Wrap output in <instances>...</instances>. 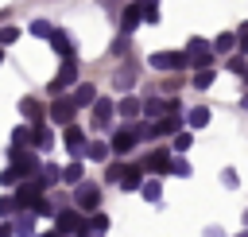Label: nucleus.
I'll return each instance as SVG.
<instances>
[{"label":"nucleus","instance_id":"nucleus-9","mask_svg":"<svg viewBox=\"0 0 248 237\" xmlns=\"http://www.w3.org/2000/svg\"><path fill=\"white\" fill-rule=\"evenodd\" d=\"M105 229H108V218H105V214H97L93 221H81L78 237H105Z\"/></svg>","mask_w":248,"mask_h":237},{"label":"nucleus","instance_id":"nucleus-24","mask_svg":"<svg viewBox=\"0 0 248 237\" xmlns=\"http://www.w3.org/2000/svg\"><path fill=\"white\" fill-rule=\"evenodd\" d=\"M89 101H97V93H93V85H78V93H74V105L81 109V105H89Z\"/></svg>","mask_w":248,"mask_h":237},{"label":"nucleus","instance_id":"nucleus-21","mask_svg":"<svg viewBox=\"0 0 248 237\" xmlns=\"http://www.w3.org/2000/svg\"><path fill=\"white\" fill-rule=\"evenodd\" d=\"M27 140H35V128H31V124H19V128L12 132V148H23Z\"/></svg>","mask_w":248,"mask_h":237},{"label":"nucleus","instance_id":"nucleus-10","mask_svg":"<svg viewBox=\"0 0 248 237\" xmlns=\"http://www.w3.org/2000/svg\"><path fill=\"white\" fill-rule=\"evenodd\" d=\"M97 202H101V190L89 186V183H81V186H78V206H81V210H93Z\"/></svg>","mask_w":248,"mask_h":237},{"label":"nucleus","instance_id":"nucleus-26","mask_svg":"<svg viewBox=\"0 0 248 237\" xmlns=\"http://www.w3.org/2000/svg\"><path fill=\"white\" fill-rule=\"evenodd\" d=\"M140 190H143V198H147V202H159V198H163V186H159L155 179H147V183H143Z\"/></svg>","mask_w":248,"mask_h":237},{"label":"nucleus","instance_id":"nucleus-36","mask_svg":"<svg viewBox=\"0 0 248 237\" xmlns=\"http://www.w3.org/2000/svg\"><path fill=\"white\" fill-rule=\"evenodd\" d=\"M170 171H174V175H182V179H190V163H186V159H174V163H170Z\"/></svg>","mask_w":248,"mask_h":237},{"label":"nucleus","instance_id":"nucleus-19","mask_svg":"<svg viewBox=\"0 0 248 237\" xmlns=\"http://www.w3.org/2000/svg\"><path fill=\"white\" fill-rule=\"evenodd\" d=\"M159 113H170V101H159V97H147V101H143V117H159Z\"/></svg>","mask_w":248,"mask_h":237},{"label":"nucleus","instance_id":"nucleus-27","mask_svg":"<svg viewBox=\"0 0 248 237\" xmlns=\"http://www.w3.org/2000/svg\"><path fill=\"white\" fill-rule=\"evenodd\" d=\"M140 19H143V8H136V4H132V8L124 12V31H132V27L140 23Z\"/></svg>","mask_w":248,"mask_h":237},{"label":"nucleus","instance_id":"nucleus-8","mask_svg":"<svg viewBox=\"0 0 248 237\" xmlns=\"http://www.w3.org/2000/svg\"><path fill=\"white\" fill-rule=\"evenodd\" d=\"M136 140H140V136H136V128L116 132V136H112V152H116V155H124V152H132V148H136Z\"/></svg>","mask_w":248,"mask_h":237},{"label":"nucleus","instance_id":"nucleus-47","mask_svg":"<svg viewBox=\"0 0 248 237\" xmlns=\"http://www.w3.org/2000/svg\"><path fill=\"white\" fill-rule=\"evenodd\" d=\"M240 237H248V229H244V233H240Z\"/></svg>","mask_w":248,"mask_h":237},{"label":"nucleus","instance_id":"nucleus-20","mask_svg":"<svg viewBox=\"0 0 248 237\" xmlns=\"http://www.w3.org/2000/svg\"><path fill=\"white\" fill-rule=\"evenodd\" d=\"M108 152H112L108 144H97V140H93V144H85V152H81V159H97V163H101V159H105Z\"/></svg>","mask_w":248,"mask_h":237},{"label":"nucleus","instance_id":"nucleus-29","mask_svg":"<svg viewBox=\"0 0 248 237\" xmlns=\"http://www.w3.org/2000/svg\"><path fill=\"white\" fill-rule=\"evenodd\" d=\"M31 35H39V39H50V35H54V27H50L46 19H35V23H31Z\"/></svg>","mask_w":248,"mask_h":237},{"label":"nucleus","instance_id":"nucleus-39","mask_svg":"<svg viewBox=\"0 0 248 237\" xmlns=\"http://www.w3.org/2000/svg\"><path fill=\"white\" fill-rule=\"evenodd\" d=\"M16 179H19V171H16V167H8V171H4V175H0V183H4V186H12V183H16Z\"/></svg>","mask_w":248,"mask_h":237},{"label":"nucleus","instance_id":"nucleus-46","mask_svg":"<svg viewBox=\"0 0 248 237\" xmlns=\"http://www.w3.org/2000/svg\"><path fill=\"white\" fill-rule=\"evenodd\" d=\"M244 109H248V93H244Z\"/></svg>","mask_w":248,"mask_h":237},{"label":"nucleus","instance_id":"nucleus-40","mask_svg":"<svg viewBox=\"0 0 248 237\" xmlns=\"http://www.w3.org/2000/svg\"><path fill=\"white\" fill-rule=\"evenodd\" d=\"M236 43L248 51V23H240V31H236Z\"/></svg>","mask_w":248,"mask_h":237},{"label":"nucleus","instance_id":"nucleus-34","mask_svg":"<svg viewBox=\"0 0 248 237\" xmlns=\"http://www.w3.org/2000/svg\"><path fill=\"white\" fill-rule=\"evenodd\" d=\"M16 39H19V27H0V47H8Z\"/></svg>","mask_w":248,"mask_h":237},{"label":"nucleus","instance_id":"nucleus-13","mask_svg":"<svg viewBox=\"0 0 248 237\" xmlns=\"http://www.w3.org/2000/svg\"><path fill=\"white\" fill-rule=\"evenodd\" d=\"M19 113H23L27 120H35V124L43 120V105H39L35 97H23V101H19Z\"/></svg>","mask_w":248,"mask_h":237},{"label":"nucleus","instance_id":"nucleus-12","mask_svg":"<svg viewBox=\"0 0 248 237\" xmlns=\"http://www.w3.org/2000/svg\"><path fill=\"white\" fill-rule=\"evenodd\" d=\"M170 163H174V159H170V152H155V155H147V159H143V167H147V171H170Z\"/></svg>","mask_w":248,"mask_h":237},{"label":"nucleus","instance_id":"nucleus-48","mask_svg":"<svg viewBox=\"0 0 248 237\" xmlns=\"http://www.w3.org/2000/svg\"><path fill=\"white\" fill-rule=\"evenodd\" d=\"M244 82H248V74H244Z\"/></svg>","mask_w":248,"mask_h":237},{"label":"nucleus","instance_id":"nucleus-38","mask_svg":"<svg viewBox=\"0 0 248 237\" xmlns=\"http://www.w3.org/2000/svg\"><path fill=\"white\" fill-rule=\"evenodd\" d=\"M143 19H147V23H159V8H155V4H143Z\"/></svg>","mask_w":248,"mask_h":237},{"label":"nucleus","instance_id":"nucleus-43","mask_svg":"<svg viewBox=\"0 0 248 237\" xmlns=\"http://www.w3.org/2000/svg\"><path fill=\"white\" fill-rule=\"evenodd\" d=\"M244 229H248V210H244Z\"/></svg>","mask_w":248,"mask_h":237},{"label":"nucleus","instance_id":"nucleus-14","mask_svg":"<svg viewBox=\"0 0 248 237\" xmlns=\"http://www.w3.org/2000/svg\"><path fill=\"white\" fill-rule=\"evenodd\" d=\"M116 113H120V117H128V120H136V117L143 113V105H140L136 97H120V105H116Z\"/></svg>","mask_w":248,"mask_h":237},{"label":"nucleus","instance_id":"nucleus-32","mask_svg":"<svg viewBox=\"0 0 248 237\" xmlns=\"http://www.w3.org/2000/svg\"><path fill=\"white\" fill-rule=\"evenodd\" d=\"M194 85H198V89L213 85V70H198V74H194Z\"/></svg>","mask_w":248,"mask_h":237},{"label":"nucleus","instance_id":"nucleus-41","mask_svg":"<svg viewBox=\"0 0 248 237\" xmlns=\"http://www.w3.org/2000/svg\"><path fill=\"white\" fill-rule=\"evenodd\" d=\"M221 179H225V186H236V171H232V167H225V175H221Z\"/></svg>","mask_w":248,"mask_h":237},{"label":"nucleus","instance_id":"nucleus-3","mask_svg":"<svg viewBox=\"0 0 248 237\" xmlns=\"http://www.w3.org/2000/svg\"><path fill=\"white\" fill-rule=\"evenodd\" d=\"M209 43L205 39H190V47H186V58H190V66H198V70H205V62H209Z\"/></svg>","mask_w":248,"mask_h":237},{"label":"nucleus","instance_id":"nucleus-5","mask_svg":"<svg viewBox=\"0 0 248 237\" xmlns=\"http://www.w3.org/2000/svg\"><path fill=\"white\" fill-rule=\"evenodd\" d=\"M81 229V218H78V210H62L58 218H54V233L62 237V233H78Z\"/></svg>","mask_w":248,"mask_h":237},{"label":"nucleus","instance_id":"nucleus-23","mask_svg":"<svg viewBox=\"0 0 248 237\" xmlns=\"http://www.w3.org/2000/svg\"><path fill=\"white\" fill-rule=\"evenodd\" d=\"M50 43H54V51H58V54H66V58H74V51H70V39H66L62 31H54V35H50Z\"/></svg>","mask_w":248,"mask_h":237},{"label":"nucleus","instance_id":"nucleus-25","mask_svg":"<svg viewBox=\"0 0 248 237\" xmlns=\"http://www.w3.org/2000/svg\"><path fill=\"white\" fill-rule=\"evenodd\" d=\"M120 186H124V190H140V186H143V183H140V167H128V171H124V183H120Z\"/></svg>","mask_w":248,"mask_h":237},{"label":"nucleus","instance_id":"nucleus-37","mask_svg":"<svg viewBox=\"0 0 248 237\" xmlns=\"http://www.w3.org/2000/svg\"><path fill=\"white\" fill-rule=\"evenodd\" d=\"M124 171H128L124 163H112V167H108V183H120V179H124Z\"/></svg>","mask_w":248,"mask_h":237},{"label":"nucleus","instance_id":"nucleus-11","mask_svg":"<svg viewBox=\"0 0 248 237\" xmlns=\"http://www.w3.org/2000/svg\"><path fill=\"white\" fill-rule=\"evenodd\" d=\"M66 148H70L74 155H81V152H85V132H81L78 124H70V128H66Z\"/></svg>","mask_w":248,"mask_h":237},{"label":"nucleus","instance_id":"nucleus-33","mask_svg":"<svg viewBox=\"0 0 248 237\" xmlns=\"http://www.w3.org/2000/svg\"><path fill=\"white\" fill-rule=\"evenodd\" d=\"M35 144H39V148H50V128L35 124Z\"/></svg>","mask_w":248,"mask_h":237},{"label":"nucleus","instance_id":"nucleus-6","mask_svg":"<svg viewBox=\"0 0 248 237\" xmlns=\"http://www.w3.org/2000/svg\"><path fill=\"white\" fill-rule=\"evenodd\" d=\"M74 97H58L54 105H50V120H58V124H70V117H74Z\"/></svg>","mask_w":248,"mask_h":237},{"label":"nucleus","instance_id":"nucleus-42","mask_svg":"<svg viewBox=\"0 0 248 237\" xmlns=\"http://www.w3.org/2000/svg\"><path fill=\"white\" fill-rule=\"evenodd\" d=\"M205 237H225V233L221 229H205Z\"/></svg>","mask_w":248,"mask_h":237},{"label":"nucleus","instance_id":"nucleus-17","mask_svg":"<svg viewBox=\"0 0 248 237\" xmlns=\"http://www.w3.org/2000/svg\"><path fill=\"white\" fill-rule=\"evenodd\" d=\"M186 124H190V128H205V124H209V109H205V105H194L190 117H186Z\"/></svg>","mask_w":248,"mask_h":237},{"label":"nucleus","instance_id":"nucleus-2","mask_svg":"<svg viewBox=\"0 0 248 237\" xmlns=\"http://www.w3.org/2000/svg\"><path fill=\"white\" fill-rule=\"evenodd\" d=\"M39 194H43V183H39V179H27V183L19 186V194H16V202H19V210H35V202H39Z\"/></svg>","mask_w":248,"mask_h":237},{"label":"nucleus","instance_id":"nucleus-31","mask_svg":"<svg viewBox=\"0 0 248 237\" xmlns=\"http://www.w3.org/2000/svg\"><path fill=\"white\" fill-rule=\"evenodd\" d=\"M81 175H85V171H81V163H70V167L62 171V179H66V183H81Z\"/></svg>","mask_w":248,"mask_h":237},{"label":"nucleus","instance_id":"nucleus-7","mask_svg":"<svg viewBox=\"0 0 248 237\" xmlns=\"http://www.w3.org/2000/svg\"><path fill=\"white\" fill-rule=\"evenodd\" d=\"M12 167H16L19 175H27V179H31V175H35V167H39V159H35V155H27V152H19V148H12Z\"/></svg>","mask_w":248,"mask_h":237},{"label":"nucleus","instance_id":"nucleus-44","mask_svg":"<svg viewBox=\"0 0 248 237\" xmlns=\"http://www.w3.org/2000/svg\"><path fill=\"white\" fill-rule=\"evenodd\" d=\"M39 237H58V233H39Z\"/></svg>","mask_w":248,"mask_h":237},{"label":"nucleus","instance_id":"nucleus-4","mask_svg":"<svg viewBox=\"0 0 248 237\" xmlns=\"http://www.w3.org/2000/svg\"><path fill=\"white\" fill-rule=\"evenodd\" d=\"M74 78H78V58H66V66L58 70V78L50 82V89H54V93H62L66 85H74Z\"/></svg>","mask_w":248,"mask_h":237},{"label":"nucleus","instance_id":"nucleus-28","mask_svg":"<svg viewBox=\"0 0 248 237\" xmlns=\"http://www.w3.org/2000/svg\"><path fill=\"white\" fill-rule=\"evenodd\" d=\"M232 47H236V35H229V31L213 39V51H221V54H225V51H232Z\"/></svg>","mask_w":248,"mask_h":237},{"label":"nucleus","instance_id":"nucleus-18","mask_svg":"<svg viewBox=\"0 0 248 237\" xmlns=\"http://www.w3.org/2000/svg\"><path fill=\"white\" fill-rule=\"evenodd\" d=\"M35 218H39V214H27V210H19V218H16V233H19V237L35 233Z\"/></svg>","mask_w":248,"mask_h":237},{"label":"nucleus","instance_id":"nucleus-1","mask_svg":"<svg viewBox=\"0 0 248 237\" xmlns=\"http://www.w3.org/2000/svg\"><path fill=\"white\" fill-rule=\"evenodd\" d=\"M151 66L155 70H182V66H190V58L178 54V51H155L151 54Z\"/></svg>","mask_w":248,"mask_h":237},{"label":"nucleus","instance_id":"nucleus-30","mask_svg":"<svg viewBox=\"0 0 248 237\" xmlns=\"http://www.w3.org/2000/svg\"><path fill=\"white\" fill-rule=\"evenodd\" d=\"M190 144H194L190 132H174V152H190Z\"/></svg>","mask_w":248,"mask_h":237},{"label":"nucleus","instance_id":"nucleus-15","mask_svg":"<svg viewBox=\"0 0 248 237\" xmlns=\"http://www.w3.org/2000/svg\"><path fill=\"white\" fill-rule=\"evenodd\" d=\"M178 124H182V117H178V113H167V117L155 124V136H170V132H178Z\"/></svg>","mask_w":248,"mask_h":237},{"label":"nucleus","instance_id":"nucleus-22","mask_svg":"<svg viewBox=\"0 0 248 237\" xmlns=\"http://www.w3.org/2000/svg\"><path fill=\"white\" fill-rule=\"evenodd\" d=\"M58 179H62V167H54V163H46V167H43V175H39V183H43V190H46L50 183H58Z\"/></svg>","mask_w":248,"mask_h":237},{"label":"nucleus","instance_id":"nucleus-16","mask_svg":"<svg viewBox=\"0 0 248 237\" xmlns=\"http://www.w3.org/2000/svg\"><path fill=\"white\" fill-rule=\"evenodd\" d=\"M93 113H97V124H112V101L97 97V101H93Z\"/></svg>","mask_w":248,"mask_h":237},{"label":"nucleus","instance_id":"nucleus-35","mask_svg":"<svg viewBox=\"0 0 248 237\" xmlns=\"http://www.w3.org/2000/svg\"><path fill=\"white\" fill-rule=\"evenodd\" d=\"M16 210H19V202H16V198H0V218H12Z\"/></svg>","mask_w":248,"mask_h":237},{"label":"nucleus","instance_id":"nucleus-45","mask_svg":"<svg viewBox=\"0 0 248 237\" xmlns=\"http://www.w3.org/2000/svg\"><path fill=\"white\" fill-rule=\"evenodd\" d=\"M0 62H4V47H0Z\"/></svg>","mask_w":248,"mask_h":237}]
</instances>
